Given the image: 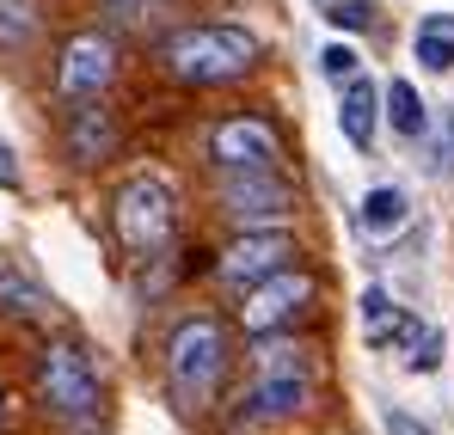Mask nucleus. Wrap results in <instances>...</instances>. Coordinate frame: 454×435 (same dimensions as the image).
Instances as JSON below:
<instances>
[{
	"instance_id": "obj_1",
	"label": "nucleus",
	"mask_w": 454,
	"mask_h": 435,
	"mask_svg": "<svg viewBox=\"0 0 454 435\" xmlns=\"http://www.w3.org/2000/svg\"><path fill=\"white\" fill-rule=\"evenodd\" d=\"M160 62L184 86H222V80H239L258 62V37L239 31V25H191V31L166 37Z\"/></svg>"
},
{
	"instance_id": "obj_17",
	"label": "nucleus",
	"mask_w": 454,
	"mask_h": 435,
	"mask_svg": "<svg viewBox=\"0 0 454 435\" xmlns=\"http://www.w3.org/2000/svg\"><path fill=\"white\" fill-rule=\"evenodd\" d=\"M37 25H43L37 0H0V50H25L37 37Z\"/></svg>"
},
{
	"instance_id": "obj_2",
	"label": "nucleus",
	"mask_w": 454,
	"mask_h": 435,
	"mask_svg": "<svg viewBox=\"0 0 454 435\" xmlns=\"http://www.w3.org/2000/svg\"><path fill=\"white\" fill-rule=\"evenodd\" d=\"M111 221H117V239L129 245V252H166V239H172V227H178V197H172V184L160 178V172H136V178H123V190L111 197Z\"/></svg>"
},
{
	"instance_id": "obj_10",
	"label": "nucleus",
	"mask_w": 454,
	"mask_h": 435,
	"mask_svg": "<svg viewBox=\"0 0 454 435\" xmlns=\"http://www.w3.org/2000/svg\"><path fill=\"white\" fill-rule=\"evenodd\" d=\"M307 411V374L301 368H264L258 386L246 392V417L252 423H283Z\"/></svg>"
},
{
	"instance_id": "obj_13",
	"label": "nucleus",
	"mask_w": 454,
	"mask_h": 435,
	"mask_svg": "<svg viewBox=\"0 0 454 435\" xmlns=\"http://www.w3.org/2000/svg\"><path fill=\"white\" fill-rule=\"evenodd\" d=\"M411 50H418V62H424L430 74H449L454 68V12H430V19H418Z\"/></svg>"
},
{
	"instance_id": "obj_6",
	"label": "nucleus",
	"mask_w": 454,
	"mask_h": 435,
	"mask_svg": "<svg viewBox=\"0 0 454 435\" xmlns=\"http://www.w3.org/2000/svg\"><path fill=\"white\" fill-rule=\"evenodd\" d=\"M111 80H117V43H111V37L80 31V37L62 43V62H56V92H62V98L92 105Z\"/></svg>"
},
{
	"instance_id": "obj_18",
	"label": "nucleus",
	"mask_w": 454,
	"mask_h": 435,
	"mask_svg": "<svg viewBox=\"0 0 454 435\" xmlns=\"http://www.w3.org/2000/svg\"><path fill=\"white\" fill-rule=\"evenodd\" d=\"M0 300H6V313H43V294H37V283H25L12 264H0Z\"/></svg>"
},
{
	"instance_id": "obj_23",
	"label": "nucleus",
	"mask_w": 454,
	"mask_h": 435,
	"mask_svg": "<svg viewBox=\"0 0 454 435\" xmlns=\"http://www.w3.org/2000/svg\"><path fill=\"white\" fill-rule=\"evenodd\" d=\"M454 172V117H442V136H436V172Z\"/></svg>"
},
{
	"instance_id": "obj_9",
	"label": "nucleus",
	"mask_w": 454,
	"mask_h": 435,
	"mask_svg": "<svg viewBox=\"0 0 454 435\" xmlns=\"http://www.w3.org/2000/svg\"><path fill=\"white\" fill-rule=\"evenodd\" d=\"M209 153H215L222 172H264V166H277V136L258 117H227L209 136Z\"/></svg>"
},
{
	"instance_id": "obj_7",
	"label": "nucleus",
	"mask_w": 454,
	"mask_h": 435,
	"mask_svg": "<svg viewBox=\"0 0 454 435\" xmlns=\"http://www.w3.org/2000/svg\"><path fill=\"white\" fill-rule=\"evenodd\" d=\"M289 184L277 178V166L264 172H227L222 178V209L239 227H270V221H289Z\"/></svg>"
},
{
	"instance_id": "obj_20",
	"label": "nucleus",
	"mask_w": 454,
	"mask_h": 435,
	"mask_svg": "<svg viewBox=\"0 0 454 435\" xmlns=\"http://www.w3.org/2000/svg\"><path fill=\"white\" fill-rule=\"evenodd\" d=\"M319 74H325L332 86H344V80L363 74V56H356L350 43H325V50H319Z\"/></svg>"
},
{
	"instance_id": "obj_19",
	"label": "nucleus",
	"mask_w": 454,
	"mask_h": 435,
	"mask_svg": "<svg viewBox=\"0 0 454 435\" xmlns=\"http://www.w3.org/2000/svg\"><path fill=\"white\" fill-rule=\"evenodd\" d=\"M442 350H449V338H442L436 325H424V338L405 350V368H411V374H436V368H442Z\"/></svg>"
},
{
	"instance_id": "obj_16",
	"label": "nucleus",
	"mask_w": 454,
	"mask_h": 435,
	"mask_svg": "<svg viewBox=\"0 0 454 435\" xmlns=\"http://www.w3.org/2000/svg\"><path fill=\"white\" fill-rule=\"evenodd\" d=\"M111 123H105V111H74V129H68V147H74L80 166H92L98 153H111Z\"/></svg>"
},
{
	"instance_id": "obj_14",
	"label": "nucleus",
	"mask_w": 454,
	"mask_h": 435,
	"mask_svg": "<svg viewBox=\"0 0 454 435\" xmlns=\"http://www.w3.org/2000/svg\"><path fill=\"white\" fill-rule=\"evenodd\" d=\"M405 319H411V313H399L387 289H369V294H363V338H369L375 350H393V344H399Z\"/></svg>"
},
{
	"instance_id": "obj_22",
	"label": "nucleus",
	"mask_w": 454,
	"mask_h": 435,
	"mask_svg": "<svg viewBox=\"0 0 454 435\" xmlns=\"http://www.w3.org/2000/svg\"><path fill=\"white\" fill-rule=\"evenodd\" d=\"M325 19H332V25H344V31H363V25H369V6H363V0H344V6H332Z\"/></svg>"
},
{
	"instance_id": "obj_11",
	"label": "nucleus",
	"mask_w": 454,
	"mask_h": 435,
	"mask_svg": "<svg viewBox=\"0 0 454 435\" xmlns=\"http://www.w3.org/2000/svg\"><path fill=\"white\" fill-rule=\"evenodd\" d=\"M380 86L369 74H356V80H344L338 86V129H344V142L350 147H375V123H380Z\"/></svg>"
},
{
	"instance_id": "obj_5",
	"label": "nucleus",
	"mask_w": 454,
	"mask_h": 435,
	"mask_svg": "<svg viewBox=\"0 0 454 435\" xmlns=\"http://www.w3.org/2000/svg\"><path fill=\"white\" fill-rule=\"evenodd\" d=\"M289 258H295V239H289L283 227H246V233L222 252L215 276H222L227 289H252V283L289 270Z\"/></svg>"
},
{
	"instance_id": "obj_4",
	"label": "nucleus",
	"mask_w": 454,
	"mask_h": 435,
	"mask_svg": "<svg viewBox=\"0 0 454 435\" xmlns=\"http://www.w3.org/2000/svg\"><path fill=\"white\" fill-rule=\"evenodd\" d=\"M37 399L56 417H92L98 411V368L80 344H43L37 350Z\"/></svg>"
},
{
	"instance_id": "obj_21",
	"label": "nucleus",
	"mask_w": 454,
	"mask_h": 435,
	"mask_svg": "<svg viewBox=\"0 0 454 435\" xmlns=\"http://www.w3.org/2000/svg\"><path fill=\"white\" fill-rule=\"evenodd\" d=\"M380 423H387V435H436L424 417H411V411H399V405H387V411H380Z\"/></svg>"
},
{
	"instance_id": "obj_25",
	"label": "nucleus",
	"mask_w": 454,
	"mask_h": 435,
	"mask_svg": "<svg viewBox=\"0 0 454 435\" xmlns=\"http://www.w3.org/2000/svg\"><path fill=\"white\" fill-rule=\"evenodd\" d=\"M0 411H6V399H0Z\"/></svg>"
},
{
	"instance_id": "obj_3",
	"label": "nucleus",
	"mask_w": 454,
	"mask_h": 435,
	"mask_svg": "<svg viewBox=\"0 0 454 435\" xmlns=\"http://www.w3.org/2000/svg\"><path fill=\"white\" fill-rule=\"evenodd\" d=\"M222 368H227V338L215 319H184L166 338V374H172V392L184 405H203L222 386Z\"/></svg>"
},
{
	"instance_id": "obj_15",
	"label": "nucleus",
	"mask_w": 454,
	"mask_h": 435,
	"mask_svg": "<svg viewBox=\"0 0 454 435\" xmlns=\"http://www.w3.org/2000/svg\"><path fill=\"white\" fill-rule=\"evenodd\" d=\"M380 98H387V123H393L399 136H411V142H418V136H430V105L418 98V86H411V80H393Z\"/></svg>"
},
{
	"instance_id": "obj_12",
	"label": "nucleus",
	"mask_w": 454,
	"mask_h": 435,
	"mask_svg": "<svg viewBox=\"0 0 454 435\" xmlns=\"http://www.w3.org/2000/svg\"><path fill=\"white\" fill-rule=\"evenodd\" d=\"M405 221H411V203H405V190H399V184H375V190L363 197V209H356V227H363L369 239L399 233Z\"/></svg>"
},
{
	"instance_id": "obj_24",
	"label": "nucleus",
	"mask_w": 454,
	"mask_h": 435,
	"mask_svg": "<svg viewBox=\"0 0 454 435\" xmlns=\"http://www.w3.org/2000/svg\"><path fill=\"white\" fill-rule=\"evenodd\" d=\"M0 190H19V159H12L6 142H0Z\"/></svg>"
},
{
	"instance_id": "obj_8",
	"label": "nucleus",
	"mask_w": 454,
	"mask_h": 435,
	"mask_svg": "<svg viewBox=\"0 0 454 435\" xmlns=\"http://www.w3.org/2000/svg\"><path fill=\"white\" fill-rule=\"evenodd\" d=\"M307 300H313V276L289 264V270H277V276H264V283L246 289L239 325H246V331H277V325H289V319L301 313Z\"/></svg>"
}]
</instances>
